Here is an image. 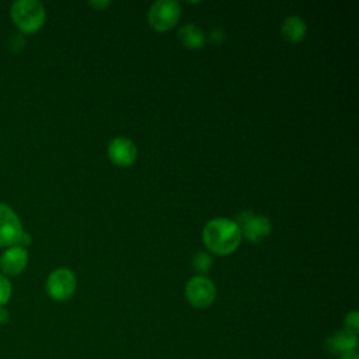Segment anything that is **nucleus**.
Listing matches in <instances>:
<instances>
[{"instance_id":"f257e3e1","label":"nucleus","mask_w":359,"mask_h":359,"mask_svg":"<svg viewBox=\"0 0 359 359\" xmlns=\"http://www.w3.org/2000/svg\"><path fill=\"white\" fill-rule=\"evenodd\" d=\"M241 230L234 220L216 217L206 223L203 229V243L216 254H230L241 241Z\"/></svg>"},{"instance_id":"f03ea898","label":"nucleus","mask_w":359,"mask_h":359,"mask_svg":"<svg viewBox=\"0 0 359 359\" xmlns=\"http://www.w3.org/2000/svg\"><path fill=\"white\" fill-rule=\"evenodd\" d=\"M10 14L20 31L27 34L39 29L46 18L45 7L38 0H17L11 4Z\"/></svg>"},{"instance_id":"7ed1b4c3","label":"nucleus","mask_w":359,"mask_h":359,"mask_svg":"<svg viewBox=\"0 0 359 359\" xmlns=\"http://www.w3.org/2000/svg\"><path fill=\"white\" fill-rule=\"evenodd\" d=\"M185 296L192 306L198 309H205L213 303L216 297V286L209 278L203 275H196L187 282Z\"/></svg>"},{"instance_id":"20e7f679","label":"nucleus","mask_w":359,"mask_h":359,"mask_svg":"<svg viewBox=\"0 0 359 359\" xmlns=\"http://www.w3.org/2000/svg\"><path fill=\"white\" fill-rule=\"evenodd\" d=\"M45 287L53 300H67L76 290V276L67 268H57L49 273Z\"/></svg>"},{"instance_id":"39448f33","label":"nucleus","mask_w":359,"mask_h":359,"mask_svg":"<svg viewBox=\"0 0 359 359\" xmlns=\"http://www.w3.org/2000/svg\"><path fill=\"white\" fill-rule=\"evenodd\" d=\"M24 236L22 224L17 213L6 203H0V247L20 245Z\"/></svg>"},{"instance_id":"423d86ee","label":"nucleus","mask_w":359,"mask_h":359,"mask_svg":"<svg viewBox=\"0 0 359 359\" xmlns=\"http://www.w3.org/2000/svg\"><path fill=\"white\" fill-rule=\"evenodd\" d=\"M181 14V7L175 0H157L149 10V22L157 31L171 28Z\"/></svg>"},{"instance_id":"0eeeda50","label":"nucleus","mask_w":359,"mask_h":359,"mask_svg":"<svg viewBox=\"0 0 359 359\" xmlns=\"http://www.w3.org/2000/svg\"><path fill=\"white\" fill-rule=\"evenodd\" d=\"M241 230V234L252 241L258 243L268 237L271 233V222L265 216H255L251 212H241L238 222H236Z\"/></svg>"},{"instance_id":"6e6552de","label":"nucleus","mask_w":359,"mask_h":359,"mask_svg":"<svg viewBox=\"0 0 359 359\" xmlns=\"http://www.w3.org/2000/svg\"><path fill=\"white\" fill-rule=\"evenodd\" d=\"M28 264V251L21 245H11L0 255V269L3 275H18Z\"/></svg>"},{"instance_id":"1a4fd4ad","label":"nucleus","mask_w":359,"mask_h":359,"mask_svg":"<svg viewBox=\"0 0 359 359\" xmlns=\"http://www.w3.org/2000/svg\"><path fill=\"white\" fill-rule=\"evenodd\" d=\"M108 156L118 165H129L136 160L137 149L132 140L118 136L109 142Z\"/></svg>"},{"instance_id":"9d476101","label":"nucleus","mask_w":359,"mask_h":359,"mask_svg":"<svg viewBox=\"0 0 359 359\" xmlns=\"http://www.w3.org/2000/svg\"><path fill=\"white\" fill-rule=\"evenodd\" d=\"M358 338L356 334L348 330H339L335 334H332L325 341V349L330 353H346L349 351H355Z\"/></svg>"},{"instance_id":"9b49d317","label":"nucleus","mask_w":359,"mask_h":359,"mask_svg":"<svg viewBox=\"0 0 359 359\" xmlns=\"http://www.w3.org/2000/svg\"><path fill=\"white\" fill-rule=\"evenodd\" d=\"M306 29H307L306 22L299 15L286 17L282 24V28H280L283 38L292 43L302 41L306 35Z\"/></svg>"},{"instance_id":"f8f14e48","label":"nucleus","mask_w":359,"mask_h":359,"mask_svg":"<svg viewBox=\"0 0 359 359\" xmlns=\"http://www.w3.org/2000/svg\"><path fill=\"white\" fill-rule=\"evenodd\" d=\"M178 39L187 48L196 49V48L203 46V43H205V34H203V31L198 25L185 24L178 31Z\"/></svg>"},{"instance_id":"ddd939ff","label":"nucleus","mask_w":359,"mask_h":359,"mask_svg":"<svg viewBox=\"0 0 359 359\" xmlns=\"http://www.w3.org/2000/svg\"><path fill=\"white\" fill-rule=\"evenodd\" d=\"M192 265L195 268V271L203 273L206 271H209L210 265H212V258L208 252L205 251H198L195 255H194V259H192Z\"/></svg>"},{"instance_id":"4468645a","label":"nucleus","mask_w":359,"mask_h":359,"mask_svg":"<svg viewBox=\"0 0 359 359\" xmlns=\"http://www.w3.org/2000/svg\"><path fill=\"white\" fill-rule=\"evenodd\" d=\"M11 283L10 280L0 273V307H4L7 304V302L11 297Z\"/></svg>"},{"instance_id":"2eb2a0df","label":"nucleus","mask_w":359,"mask_h":359,"mask_svg":"<svg viewBox=\"0 0 359 359\" xmlns=\"http://www.w3.org/2000/svg\"><path fill=\"white\" fill-rule=\"evenodd\" d=\"M358 327H359V316H358V311L353 310V311L348 313L346 317H345V330L352 331V332L356 334Z\"/></svg>"},{"instance_id":"dca6fc26","label":"nucleus","mask_w":359,"mask_h":359,"mask_svg":"<svg viewBox=\"0 0 359 359\" xmlns=\"http://www.w3.org/2000/svg\"><path fill=\"white\" fill-rule=\"evenodd\" d=\"M10 320V313L6 307H0V324H7Z\"/></svg>"},{"instance_id":"f3484780","label":"nucleus","mask_w":359,"mask_h":359,"mask_svg":"<svg viewBox=\"0 0 359 359\" xmlns=\"http://www.w3.org/2000/svg\"><path fill=\"white\" fill-rule=\"evenodd\" d=\"M341 359H358V353L356 351H349L346 353H342Z\"/></svg>"},{"instance_id":"a211bd4d","label":"nucleus","mask_w":359,"mask_h":359,"mask_svg":"<svg viewBox=\"0 0 359 359\" xmlns=\"http://www.w3.org/2000/svg\"><path fill=\"white\" fill-rule=\"evenodd\" d=\"M90 4L94 7H98V8H104L109 4V1H107V0L105 1H90Z\"/></svg>"}]
</instances>
